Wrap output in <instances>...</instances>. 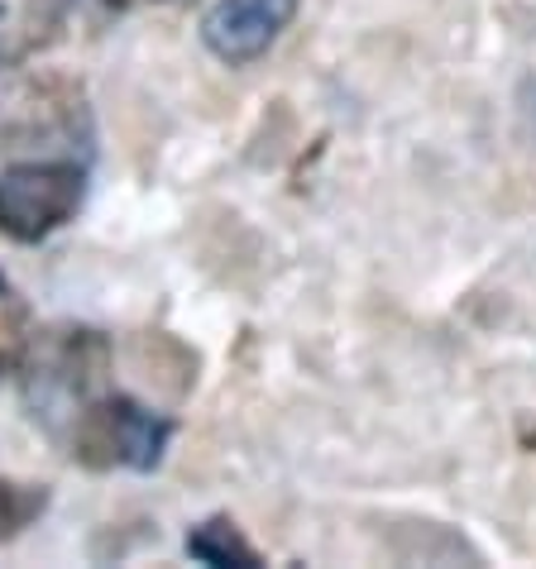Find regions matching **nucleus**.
<instances>
[{
    "mask_svg": "<svg viewBox=\"0 0 536 569\" xmlns=\"http://www.w3.org/2000/svg\"><path fill=\"white\" fill-rule=\"evenodd\" d=\"M24 355H29V336L20 326V311H6V302H0V373L24 369Z\"/></svg>",
    "mask_w": 536,
    "mask_h": 569,
    "instance_id": "6e6552de",
    "label": "nucleus"
},
{
    "mask_svg": "<svg viewBox=\"0 0 536 569\" xmlns=\"http://www.w3.org/2000/svg\"><path fill=\"white\" fill-rule=\"evenodd\" d=\"M62 24V0H0V62H24L53 43Z\"/></svg>",
    "mask_w": 536,
    "mask_h": 569,
    "instance_id": "39448f33",
    "label": "nucleus"
},
{
    "mask_svg": "<svg viewBox=\"0 0 536 569\" xmlns=\"http://www.w3.org/2000/svg\"><path fill=\"white\" fill-rule=\"evenodd\" d=\"M106 363H110V350L97 330H62V336L43 340L24 355L29 402L43 407V412L77 407V417H82V407L97 402V392L106 383Z\"/></svg>",
    "mask_w": 536,
    "mask_h": 569,
    "instance_id": "7ed1b4c3",
    "label": "nucleus"
},
{
    "mask_svg": "<svg viewBox=\"0 0 536 569\" xmlns=\"http://www.w3.org/2000/svg\"><path fill=\"white\" fill-rule=\"evenodd\" d=\"M297 0H216L201 20V39L207 49L230 62V68H249L278 43V34L292 24Z\"/></svg>",
    "mask_w": 536,
    "mask_h": 569,
    "instance_id": "20e7f679",
    "label": "nucleus"
},
{
    "mask_svg": "<svg viewBox=\"0 0 536 569\" xmlns=\"http://www.w3.org/2000/svg\"><path fill=\"white\" fill-rule=\"evenodd\" d=\"M43 508H49V493H43V483H14V479H0V541L20 536Z\"/></svg>",
    "mask_w": 536,
    "mask_h": 569,
    "instance_id": "0eeeda50",
    "label": "nucleus"
},
{
    "mask_svg": "<svg viewBox=\"0 0 536 569\" xmlns=\"http://www.w3.org/2000/svg\"><path fill=\"white\" fill-rule=\"evenodd\" d=\"M187 556L201 560V565H216V569H226V565L259 569V550L245 541L230 517H211V521H201V527H192V536H187Z\"/></svg>",
    "mask_w": 536,
    "mask_h": 569,
    "instance_id": "423d86ee",
    "label": "nucleus"
},
{
    "mask_svg": "<svg viewBox=\"0 0 536 569\" xmlns=\"http://www.w3.org/2000/svg\"><path fill=\"white\" fill-rule=\"evenodd\" d=\"M87 178L77 163H14L0 172V234L39 244L82 207Z\"/></svg>",
    "mask_w": 536,
    "mask_h": 569,
    "instance_id": "f03ea898",
    "label": "nucleus"
},
{
    "mask_svg": "<svg viewBox=\"0 0 536 569\" xmlns=\"http://www.w3.org/2000/svg\"><path fill=\"white\" fill-rule=\"evenodd\" d=\"M172 426L135 398H97L72 421V460L87 469H153Z\"/></svg>",
    "mask_w": 536,
    "mask_h": 569,
    "instance_id": "f257e3e1",
    "label": "nucleus"
}]
</instances>
